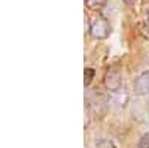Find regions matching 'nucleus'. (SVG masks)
<instances>
[{
    "label": "nucleus",
    "instance_id": "f257e3e1",
    "mask_svg": "<svg viewBox=\"0 0 149 148\" xmlns=\"http://www.w3.org/2000/svg\"><path fill=\"white\" fill-rule=\"evenodd\" d=\"M91 34L94 36L95 39H106L107 36L110 34V24L107 22L106 18L103 17H98L95 20H93L91 22V27H90Z\"/></svg>",
    "mask_w": 149,
    "mask_h": 148
},
{
    "label": "nucleus",
    "instance_id": "f03ea898",
    "mask_svg": "<svg viewBox=\"0 0 149 148\" xmlns=\"http://www.w3.org/2000/svg\"><path fill=\"white\" fill-rule=\"evenodd\" d=\"M133 91L136 96H146L149 94V70L142 72L140 75L134 79Z\"/></svg>",
    "mask_w": 149,
    "mask_h": 148
},
{
    "label": "nucleus",
    "instance_id": "7ed1b4c3",
    "mask_svg": "<svg viewBox=\"0 0 149 148\" xmlns=\"http://www.w3.org/2000/svg\"><path fill=\"white\" fill-rule=\"evenodd\" d=\"M104 85H106V88L112 93L119 91L121 85H122V78L119 75V72H116L113 69L107 70L106 75H104Z\"/></svg>",
    "mask_w": 149,
    "mask_h": 148
},
{
    "label": "nucleus",
    "instance_id": "20e7f679",
    "mask_svg": "<svg viewBox=\"0 0 149 148\" xmlns=\"http://www.w3.org/2000/svg\"><path fill=\"white\" fill-rule=\"evenodd\" d=\"M94 75H95V70L93 67H86L84 70V84L85 85H90L91 81L94 79Z\"/></svg>",
    "mask_w": 149,
    "mask_h": 148
},
{
    "label": "nucleus",
    "instance_id": "39448f33",
    "mask_svg": "<svg viewBox=\"0 0 149 148\" xmlns=\"http://www.w3.org/2000/svg\"><path fill=\"white\" fill-rule=\"evenodd\" d=\"M104 2L106 0H85V5L88 6L90 9H93V11H97V9L103 8Z\"/></svg>",
    "mask_w": 149,
    "mask_h": 148
},
{
    "label": "nucleus",
    "instance_id": "423d86ee",
    "mask_svg": "<svg viewBox=\"0 0 149 148\" xmlns=\"http://www.w3.org/2000/svg\"><path fill=\"white\" fill-rule=\"evenodd\" d=\"M95 145H97V148H116V145H115V142H113V141L106 139V138L98 139V141L95 142Z\"/></svg>",
    "mask_w": 149,
    "mask_h": 148
},
{
    "label": "nucleus",
    "instance_id": "0eeeda50",
    "mask_svg": "<svg viewBox=\"0 0 149 148\" xmlns=\"http://www.w3.org/2000/svg\"><path fill=\"white\" fill-rule=\"evenodd\" d=\"M139 148H149V132L142 135V138L139 141Z\"/></svg>",
    "mask_w": 149,
    "mask_h": 148
},
{
    "label": "nucleus",
    "instance_id": "6e6552de",
    "mask_svg": "<svg viewBox=\"0 0 149 148\" xmlns=\"http://www.w3.org/2000/svg\"><path fill=\"white\" fill-rule=\"evenodd\" d=\"M124 2H125V3H134L136 0H124Z\"/></svg>",
    "mask_w": 149,
    "mask_h": 148
},
{
    "label": "nucleus",
    "instance_id": "1a4fd4ad",
    "mask_svg": "<svg viewBox=\"0 0 149 148\" xmlns=\"http://www.w3.org/2000/svg\"><path fill=\"white\" fill-rule=\"evenodd\" d=\"M148 20H149V12H148Z\"/></svg>",
    "mask_w": 149,
    "mask_h": 148
}]
</instances>
